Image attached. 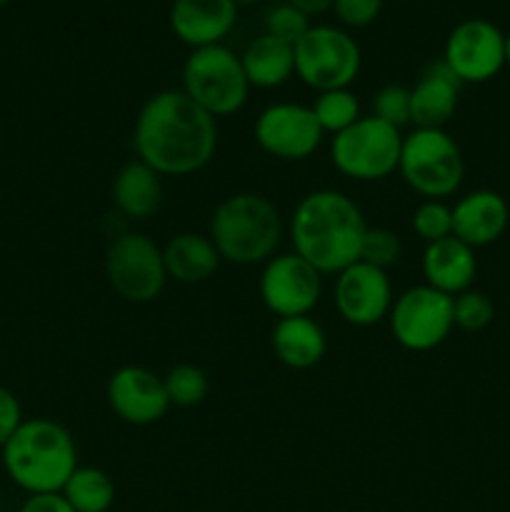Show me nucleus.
I'll list each match as a JSON object with an SVG mask.
<instances>
[{
	"label": "nucleus",
	"mask_w": 510,
	"mask_h": 512,
	"mask_svg": "<svg viewBox=\"0 0 510 512\" xmlns=\"http://www.w3.org/2000/svg\"><path fill=\"white\" fill-rule=\"evenodd\" d=\"M105 275L115 293L135 305L150 303L168 283L163 248L145 233L115 235L105 253Z\"/></svg>",
	"instance_id": "nucleus-9"
},
{
	"label": "nucleus",
	"mask_w": 510,
	"mask_h": 512,
	"mask_svg": "<svg viewBox=\"0 0 510 512\" xmlns=\"http://www.w3.org/2000/svg\"><path fill=\"white\" fill-rule=\"evenodd\" d=\"M393 300L388 270H380L363 260L340 270L335 278V308L340 318L355 328H370L388 318Z\"/></svg>",
	"instance_id": "nucleus-14"
},
{
	"label": "nucleus",
	"mask_w": 510,
	"mask_h": 512,
	"mask_svg": "<svg viewBox=\"0 0 510 512\" xmlns=\"http://www.w3.org/2000/svg\"><path fill=\"white\" fill-rule=\"evenodd\" d=\"M105 395H108L110 410L128 425L158 423L170 408L163 378L140 365H125L115 370L110 375Z\"/></svg>",
	"instance_id": "nucleus-15"
},
{
	"label": "nucleus",
	"mask_w": 510,
	"mask_h": 512,
	"mask_svg": "<svg viewBox=\"0 0 510 512\" xmlns=\"http://www.w3.org/2000/svg\"><path fill=\"white\" fill-rule=\"evenodd\" d=\"M388 320L398 345L413 353H428L443 345L455 328L453 298L430 285H415L393 300Z\"/></svg>",
	"instance_id": "nucleus-10"
},
{
	"label": "nucleus",
	"mask_w": 510,
	"mask_h": 512,
	"mask_svg": "<svg viewBox=\"0 0 510 512\" xmlns=\"http://www.w3.org/2000/svg\"><path fill=\"white\" fill-rule=\"evenodd\" d=\"M400 148H403V135L398 128L373 115H363L348 130L333 135L330 160L345 178L375 183L390 178L398 170Z\"/></svg>",
	"instance_id": "nucleus-7"
},
{
	"label": "nucleus",
	"mask_w": 510,
	"mask_h": 512,
	"mask_svg": "<svg viewBox=\"0 0 510 512\" xmlns=\"http://www.w3.org/2000/svg\"><path fill=\"white\" fill-rule=\"evenodd\" d=\"M445 65L460 83H488L505 65V35L483 18H468L445 40Z\"/></svg>",
	"instance_id": "nucleus-12"
},
{
	"label": "nucleus",
	"mask_w": 510,
	"mask_h": 512,
	"mask_svg": "<svg viewBox=\"0 0 510 512\" xmlns=\"http://www.w3.org/2000/svg\"><path fill=\"white\" fill-rule=\"evenodd\" d=\"M208 238L228 263L265 265L283 238V218L265 195L235 193L215 205Z\"/></svg>",
	"instance_id": "nucleus-4"
},
{
	"label": "nucleus",
	"mask_w": 510,
	"mask_h": 512,
	"mask_svg": "<svg viewBox=\"0 0 510 512\" xmlns=\"http://www.w3.org/2000/svg\"><path fill=\"white\" fill-rule=\"evenodd\" d=\"M495 318L493 300L480 290H465V293L453 298V323L455 328L465 330V333H478L485 330Z\"/></svg>",
	"instance_id": "nucleus-27"
},
{
	"label": "nucleus",
	"mask_w": 510,
	"mask_h": 512,
	"mask_svg": "<svg viewBox=\"0 0 510 512\" xmlns=\"http://www.w3.org/2000/svg\"><path fill=\"white\" fill-rule=\"evenodd\" d=\"M5 3H10V0H0V5H5Z\"/></svg>",
	"instance_id": "nucleus-38"
},
{
	"label": "nucleus",
	"mask_w": 510,
	"mask_h": 512,
	"mask_svg": "<svg viewBox=\"0 0 510 512\" xmlns=\"http://www.w3.org/2000/svg\"><path fill=\"white\" fill-rule=\"evenodd\" d=\"M478 275V258L470 245L458 240L455 235L425 245L423 253V278L425 285L440 290V293L455 295L465 293Z\"/></svg>",
	"instance_id": "nucleus-19"
},
{
	"label": "nucleus",
	"mask_w": 510,
	"mask_h": 512,
	"mask_svg": "<svg viewBox=\"0 0 510 512\" xmlns=\"http://www.w3.org/2000/svg\"><path fill=\"white\" fill-rule=\"evenodd\" d=\"M133 148L163 178H185L213 160L218 125L183 90H160L135 118Z\"/></svg>",
	"instance_id": "nucleus-1"
},
{
	"label": "nucleus",
	"mask_w": 510,
	"mask_h": 512,
	"mask_svg": "<svg viewBox=\"0 0 510 512\" xmlns=\"http://www.w3.org/2000/svg\"><path fill=\"white\" fill-rule=\"evenodd\" d=\"M275 358L293 370H310L325 358V333L310 315L280 318L270 335Z\"/></svg>",
	"instance_id": "nucleus-22"
},
{
	"label": "nucleus",
	"mask_w": 510,
	"mask_h": 512,
	"mask_svg": "<svg viewBox=\"0 0 510 512\" xmlns=\"http://www.w3.org/2000/svg\"><path fill=\"white\" fill-rule=\"evenodd\" d=\"M113 203L125 218L130 220H148L155 215L163 203V175L155 173L143 160H130L115 173Z\"/></svg>",
	"instance_id": "nucleus-20"
},
{
	"label": "nucleus",
	"mask_w": 510,
	"mask_h": 512,
	"mask_svg": "<svg viewBox=\"0 0 510 512\" xmlns=\"http://www.w3.org/2000/svg\"><path fill=\"white\" fill-rule=\"evenodd\" d=\"M165 393H168L170 405L175 408H195L208 398V375L198 368V365H175L168 370L163 378Z\"/></svg>",
	"instance_id": "nucleus-26"
},
{
	"label": "nucleus",
	"mask_w": 510,
	"mask_h": 512,
	"mask_svg": "<svg viewBox=\"0 0 510 512\" xmlns=\"http://www.w3.org/2000/svg\"><path fill=\"white\" fill-rule=\"evenodd\" d=\"M310 30V18L298 10L295 5L285 3L273 5V8L265 13V33L273 35V38L285 40V43L295 45L305 33Z\"/></svg>",
	"instance_id": "nucleus-29"
},
{
	"label": "nucleus",
	"mask_w": 510,
	"mask_h": 512,
	"mask_svg": "<svg viewBox=\"0 0 510 512\" xmlns=\"http://www.w3.org/2000/svg\"><path fill=\"white\" fill-rule=\"evenodd\" d=\"M288 3L295 5L298 10H303L308 18H313V15H320L328 8H333L335 0H288Z\"/></svg>",
	"instance_id": "nucleus-35"
},
{
	"label": "nucleus",
	"mask_w": 510,
	"mask_h": 512,
	"mask_svg": "<svg viewBox=\"0 0 510 512\" xmlns=\"http://www.w3.org/2000/svg\"><path fill=\"white\" fill-rule=\"evenodd\" d=\"M310 110H313L320 130L330 135L343 133V130H348L350 125L358 123V120L363 118V115H360L358 95L350 93L348 88L318 93V98L310 105Z\"/></svg>",
	"instance_id": "nucleus-25"
},
{
	"label": "nucleus",
	"mask_w": 510,
	"mask_h": 512,
	"mask_svg": "<svg viewBox=\"0 0 510 512\" xmlns=\"http://www.w3.org/2000/svg\"><path fill=\"white\" fill-rule=\"evenodd\" d=\"M165 270L168 280L183 285H198L218 273L220 253L215 250L213 240L200 233H178L165 243L163 248Z\"/></svg>",
	"instance_id": "nucleus-21"
},
{
	"label": "nucleus",
	"mask_w": 510,
	"mask_h": 512,
	"mask_svg": "<svg viewBox=\"0 0 510 512\" xmlns=\"http://www.w3.org/2000/svg\"><path fill=\"white\" fill-rule=\"evenodd\" d=\"M510 208L495 190H473L453 205V235L473 250L503 238Z\"/></svg>",
	"instance_id": "nucleus-17"
},
{
	"label": "nucleus",
	"mask_w": 510,
	"mask_h": 512,
	"mask_svg": "<svg viewBox=\"0 0 510 512\" xmlns=\"http://www.w3.org/2000/svg\"><path fill=\"white\" fill-rule=\"evenodd\" d=\"M400 258V238L388 228H368L365 230L363 245H360V260L375 265L380 270H388Z\"/></svg>",
	"instance_id": "nucleus-31"
},
{
	"label": "nucleus",
	"mask_w": 510,
	"mask_h": 512,
	"mask_svg": "<svg viewBox=\"0 0 510 512\" xmlns=\"http://www.w3.org/2000/svg\"><path fill=\"white\" fill-rule=\"evenodd\" d=\"M260 300L278 318H300L320 303L323 275L300 255H273L260 273Z\"/></svg>",
	"instance_id": "nucleus-11"
},
{
	"label": "nucleus",
	"mask_w": 510,
	"mask_h": 512,
	"mask_svg": "<svg viewBox=\"0 0 510 512\" xmlns=\"http://www.w3.org/2000/svg\"><path fill=\"white\" fill-rule=\"evenodd\" d=\"M0 453L8 478L28 495L60 493L78 468L73 435L50 418L23 420Z\"/></svg>",
	"instance_id": "nucleus-3"
},
{
	"label": "nucleus",
	"mask_w": 510,
	"mask_h": 512,
	"mask_svg": "<svg viewBox=\"0 0 510 512\" xmlns=\"http://www.w3.org/2000/svg\"><path fill=\"white\" fill-rule=\"evenodd\" d=\"M373 118L393 125V128H405L410 125V90L405 85H383L373 95Z\"/></svg>",
	"instance_id": "nucleus-30"
},
{
	"label": "nucleus",
	"mask_w": 510,
	"mask_h": 512,
	"mask_svg": "<svg viewBox=\"0 0 510 512\" xmlns=\"http://www.w3.org/2000/svg\"><path fill=\"white\" fill-rule=\"evenodd\" d=\"M505 65H510V33L505 35Z\"/></svg>",
	"instance_id": "nucleus-36"
},
{
	"label": "nucleus",
	"mask_w": 510,
	"mask_h": 512,
	"mask_svg": "<svg viewBox=\"0 0 510 512\" xmlns=\"http://www.w3.org/2000/svg\"><path fill=\"white\" fill-rule=\"evenodd\" d=\"M23 408H20V400L15 398V393H10L8 388L0 385V450L5 448L10 438L15 435V430L23 425Z\"/></svg>",
	"instance_id": "nucleus-33"
},
{
	"label": "nucleus",
	"mask_w": 510,
	"mask_h": 512,
	"mask_svg": "<svg viewBox=\"0 0 510 512\" xmlns=\"http://www.w3.org/2000/svg\"><path fill=\"white\" fill-rule=\"evenodd\" d=\"M235 3H258V0H235Z\"/></svg>",
	"instance_id": "nucleus-37"
},
{
	"label": "nucleus",
	"mask_w": 510,
	"mask_h": 512,
	"mask_svg": "<svg viewBox=\"0 0 510 512\" xmlns=\"http://www.w3.org/2000/svg\"><path fill=\"white\" fill-rule=\"evenodd\" d=\"M398 170L425 200H443L463 185L465 160L445 128H415L403 138Z\"/></svg>",
	"instance_id": "nucleus-6"
},
{
	"label": "nucleus",
	"mask_w": 510,
	"mask_h": 512,
	"mask_svg": "<svg viewBox=\"0 0 510 512\" xmlns=\"http://www.w3.org/2000/svg\"><path fill=\"white\" fill-rule=\"evenodd\" d=\"M60 495L75 512H108L115 503V483L105 470L78 465Z\"/></svg>",
	"instance_id": "nucleus-24"
},
{
	"label": "nucleus",
	"mask_w": 510,
	"mask_h": 512,
	"mask_svg": "<svg viewBox=\"0 0 510 512\" xmlns=\"http://www.w3.org/2000/svg\"><path fill=\"white\" fill-rule=\"evenodd\" d=\"M238 20L235 0H175L170 28L190 48L220 45Z\"/></svg>",
	"instance_id": "nucleus-16"
},
{
	"label": "nucleus",
	"mask_w": 510,
	"mask_h": 512,
	"mask_svg": "<svg viewBox=\"0 0 510 512\" xmlns=\"http://www.w3.org/2000/svg\"><path fill=\"white\" fill-rule=\"evenodd\" d=\"M323 130L313 110L300 103H273L255 120V143L278 160L298 163L323 143Z\"/></svg>",
	"instance_id": "nucleus-13"
},
{
	"label": "nucleus",
	"mask_w": 510,
	"mask_h": 512,
	"mask_svg": "<svg viewBox=\"0 0 510 512\" xmlns=\"http://www.w3.org/2000/svg\"><path fill=\"white\" fill-rule=\"evenodd\" d=\"M460 83L445 60H433L425 65L423 75L410 88V123L415 128H445L458 108Z\"/></svg>",
	"instance_id": "nucleus-18"
},
{
	"label": "nucleus",
	"mask_w": 510,
	"mask_h": 512,
	"mask_svg": "<svg viewBox=\"0 0 510 512\" xmlns=\"http://www.w3.org/2000/svg\"><path fill=\"white\" fill-rule=\"evenodd\" d=\"M18 512H75L68 505V500L60 493H45V495H28Z\"/></svg>",
	"instance_id": "nucleus-34"
},
{
	"label": "nucleus",
	"mask_w": 510,
	"mask_h": 512,
	"mask_svg": "<svg viewBox=\"0 0 510 512\" xmlns=\"http://www.w3.org/2000/svg\"><path fill=\"white\" fill-rule=\"evenodd\" d=\"M183 93L215 120L243 110L250 83L240 55L223 43L195 48L183 65Z\"/></svg>",
	"instance_id": "nucleus-5"
},
{
	"label": "nucleus",
	"mask_w": 510,
	"mask_h": 512,
	"mask_svg": "<svg viewBox=\"0 0 510 512\" xmlns=\"http://www.w3.org/2000/svg\"><path fill=\"white\" fill-rule=\"evenodd\" d=\"M333 8L340 23L350 25V28H363L378 18L383 0H335Z\"/></svg>",
	"instance_id": "nucleus-32"
},
{
	"label": "nucleus",
	"mask_w": 510,
	"mask_h": 512,
	"mask_svg": "<svg viewBox=\"0 0 510 512\" xmlns=\"http://www.w3.org/2000/svg\"><path fill=\"white\" fill-rule=\"evenodd\" d=\"M360 63L363 55L353 35L333 25H310L295 43V75L318 93L348 88L358 78Z\"/></svg>",
	"instance_id": "nucleus-8"
},
{
	"label": "nucleus",
	"mask_w": 510,
	"mask_h": 512,
	"mask_svg": "<svg viewBox=\"0 0 510 512\" xmlns=\"http://www.w3.org/2000/svg\"><path fill=\"white\" fill-rule=\"evenodd\" d=\"M365 230L368 223L360 208L340 190H313L290 215L293 253L320 275H338L358 263Z\"/></svg>",
	"instance_id": "nucleus-2"
},
{
	"label": "nucleus",
	"mask_w": 510,
	"mask_h": 512,
	"mask_svg": "<svg viewBox=\"0 0 510 512\" xmlns=\"http://www.w3.org/2000/svg\"><path fill=\"white\" fill-rule=\"evenodd\" d=\"M413 230L425 245L453 235V208L443 200H423L413 213Z\"/></svg>",
	"instance_id": "nucleus-28"
},
{
	"label": "nucleus",
	"mask_w": 510,
	"mask_h": 512,
	"mask_svg": "<svg viewBox=\"0 0 510 512\" xmlns=\"http://www.w3.org/2000/svg\"><path fill=\"white\" fill-rule=\"evenodd\" d=\"M250 88H280L295 73V45L263 33L240 55Z\"/></svg>",
	"instance_id": "nucleus-23"
}]
</instances>
